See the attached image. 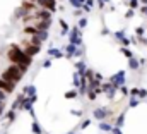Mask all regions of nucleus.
I'll use <instances>...</instances> for the list:
<instances>
[{"label": "nucleus", "instance_id": "423d86ee", "mask_svg": "<svg viewBox=\"0 0 147 134\" xmlns=\"http://www.w3.org/2000/svg\"><path fill=\"white\" fill-rule=\"evenodd\" d=\"M125 76H127V72H125V70H118L116 74H113V76H111V77L108 79V81H110V83L113 84V86L120 88L121 84H125V79H127Z\"/></svg>", "mask_w": 147, "mask_h": 134}, {"label": "nucleus", "instance_id": "7ed1b4c3", "mask_svg": "<svg viewBox=\"0 0 147 134\" xmlns=\"http://www.w3.org/2000/svg\"><path fill=\"white\" fill-rule=\"evenodd\" d=\"M21 46H22V50L29 55V57H34L38 55L39 52H41V45H34V43H28L26 40H22L21 41Z\"/></svg>", "mask_w": 147, "mask_h": 134}, {"label": "nucleus", "instance_id": "a878e982", "mask_svg": "<svg viewBox=\"0 0 147 134\" xmlns=\"http://www.w3.org/2000/svg\"><path fill=\"white\" fill-rule=\"evenodd\" d=\"M130 9H140V0H128Z\"/></svg>", "mask_w": 147, "mask_h": 134}, {"label": "nucleus", "instance_id": "39448f33", "mask_svg": "<svg viewBox=\"0 0 147 134\" xmlns=\"http://www.w3.org/2000/svg\"><path fill=\"white\" fill-rule=\"evenodd\" d=\"M69 43H74L77 46H82V33L80 28H74L69 31Z\"/></svg>", "mask_w": 147, "mask_h": 134}, {"label": "nucleus", "instance_id": "6ab92c4d", "mask_svg": "<svg viewBox=\"0 0 147 134\" xmlns=\"http://www.w3.org/2000/svg\"><path fill=\"white\" fill-rule=\"evenodd\" d=\"M77 96H79V90H77V88L65 93V98H67V100H74V98H77Z\"/></svg>", "mask_w": 147, "mask_h": 134}, {"label": "nucleus", "instance_id": "b1692460", "mask_svg": "<svg viewBox=\"0 0 147 134\" xmlns=\"http://www.w3.org/2000/svg\"><path fill=\"white\" fill-rule=\"evenodd\" d=\"M87 98L91 101H94L96 98H98V93H96V90H92V88H89L87 90Z\"/></svg>", "mask_w": 147, "mask_h": 134}, {"label": "nucleus", "instance_id": "de8ad7c7", "mask_svg": "<svg viewBox=\"0 0 147 134\" xmlns=\"http://www.w3.org/2000/svg\"><path fill=\"white\" fill-rule=\"evenodd\" d=\"M2 134H5V133H2Z\"/></svg>", "mask_w": 147, "mask_h": 134}, {"label": "nucleus", "instance_id": "cd10ccee", "mask_svg": "<svg viewBox=\"0 0 147 134\" xmlns=\"http://www.w3.org/2000/svg\"><path fill=\"white\" fill-rule=\"evenodd\" d=\"M135 34H137V36H144V34H146V28H144V26H137V28H135Z\"/></svg>", "mask_w": 147, "mask_h": 134}, {"label": "nucleus", "instance_id": "aec40b11", "mask_svg": "<svg viewBox=\"0 0 147 134\" xmlns=\"http://www.w3.org/2000/svg\"><path fill=\"white\" fill-rule=\"evenodd\" d=\"M80 77H82V76L75 70V72H74V76H72V83H74V86H75V88H79V86H80Z\"/></svg>", "mask_w": 147, "mask_h": 134}, {"label": "nucleus", "instance_id": "f8f14e48", "mask_svg": "<svg viewBox=\"0 0 147 134\" xmlns=\"http://www.w3.org/2000/svg\"><path fill=\"white\" fill-rule=\"evenodd\" d=\"M128 69H130V70H139V69H140V60L135 59V57L128 59Z\"/></svg>", "mask_w": 147, "mask_h": 134}, {"label": "nucleus", "instance_id": "ea45409f", "mask_svg": "<svg viewBox=\"0 0 147 134\" xmlns=\"http://www.w3.org/2000/svg\"><path fill=\"white\" fill-rule=\"evenodd\" d=\"M70 113L75 117H82V110H70Z\"/></svg>", "mask_w": 147, "mask_h": 134}, {"label": "nucleus", "instance_id": "393cba45", "mask_svg": "<svg viewBox=\"0 0 147 134\" xmlns=\"http://www.w3.org/2000/svg\"><path fill=\"white\" fill-rule=\"evenodd\" d=\"M118 91H120V95H121V96H128V95H130V90H128L125 84H121V86L118 88Z\"/></svg>", "mask_w": 147, "mask_h": 134}, {"label": "nucleus", "instance_id": "ddd939ff", "mask_svg": "<svg viewBox=\"0 0 147 134\" xmlns=\"http://www.w3.org/2000/svg\"><path fill=\"white\" fill-rule=\"evenodd\" d=\"M113 124H110V122H106V120H101L99 122V131H103V133H111L113 131Z\"/></svg>", "mask_w": 147, "mask_h": 134}, {"label": "nucleus", "instance_id": "a211bd4d", "mask_svg": "<svg viewBox=\"0 0 147 134\" xmlns=\"http://www.w3.org/2000/svg\"><path fill=\"white\" fill-rule=\"evenodd\" d=\"M58 23H60V28H62V34H67L70 31V26H69V23H65V19H60Z\"/></svg>", "mask_w": 147, "mask_h": 134}, {"label": "nucleus", "instance_id": "f03ea898", "mask_svg": "<svg viewBox=\"0 0 147 134\" xmlns=\"http://www.w3.org/2000/svg\"><path fill=\"white\" fill-rule=\"evenodd\" d=\"M24 74H26V72L17 66V64H10L9 67H5V69H3V72H2L0 76H2L3 79H7V81H10V83L17 84V83H21V81H22Z\"/></svg>", "mask_w": 147, "mask_h": 134}, {"label": "nucleus", "instance_id": "20e7f679", "mask_svg": "<svg viewBox=\"0 0 147 134\" xmlns=\"http://www.w3.org/2000/svg\"><path fill=\"white\" fill-rule=\"evenodd\" d=\"M111 115V112L106 108V107H98V108H94L92 110V119H96V120H108V117Z\"/></svg>", "mask_w": 147, "mask_h": 134}, {"label": "nucleus", "instance_id": "79ce46f5", "mask_svg": "<svg viewBox=\"0 0 147 134\" xmlns=\"http://www.w3.org/2000/svg\"><path fill=\"white\" fill-rule=\"evenodd\" d=\"M111 134H123V133H121V127H113Z\"/></svg>", "mask_w": 147, "mask_h": 134}, {"label": "nucleus", "instance_id": "473e14b6", "mask_svg": "<svg viewBox=\"0 0 147 134\" xmlns=\"http://www.w3.org/2000/svg\"><path fill=\"white\" fill-rule=\"evenodd\" d=\"M94 79H96L98 83H103V79H105V77H103V74H101V72H94Z\"/></svg>", "mask_w": 147, "mask_h": 134}, {"label": "nucleus", "instance_id": "bb28decb", "mask_svg": "<svg viewBox=\"0 0 147 134\" xmlns=\"http://www.w3.org/2000/svg\"><path fill=\"white\" fill-rule=\"evenodd\" d=\"M140 100H144V98H147V90L146 88H139V95H137Z\"/></svg>", "mask_w": 147, "mask_h": 134}, {"label": "nucleus", "instance_id": "0eeeda50", "mask_svg": "<svg viewBox=\"0 0 147 134\" xmlns=\"http://www.w3.org/2000/svg\"><path fill=\"white\" fill-rule=\"evenodd\" d=\"M0 90H3L5 93H14L16 84H14V83H10V81H7V79H3V77L0 76Z\"/></svg>", "mask_w": 147, "mask_h": 134}, {"label": "nucleus", "instance_id": "58836bf2", "mask_svg": "<svg viewBox=\"0 0 147 134\" xmlns=\"http://www.w3.org/2000/svg\"><path fill=\"white\" fill-rule=\"evenodd\" d=\"M82 12H84L82 9H75V10H74V16H75V17H82Z\"/></svg>", "mask_w": 147, "mask_h": 134}, {"label": "nucleus", "instance_id": "c756f323", "mask_svg": "<svg viewBox=\"0 0 147 134\" xmlns=\"http://www.w3.org/2000/svg\"><path fill=\"white\" fill-rule=\"evenodd\" d=\"M134 16H135V9H130V7H128V10L125 12V17H127V19H132Z\"/></svg>", "mask_w": 147, "mask_h": 134}, {"label": "nucleus", "instance_id": "a19ab883", "mask_svg": "<svg viewBox=\"0 0 147 134\" xmlns=\"http://www.w3.org/2000/svg\"><path fill=\"white\" fill-rule=\"evenodd\" d=\"M139 95V88H132L130 90V96H137Z\"/></svg>", "mask_w": 147, "mask_h": 134}, {"label": "nucleus", "instance_id": "7c9ffc66", "mask_svg": "<svg viewBox=\"0 0 147 134\" xmlns=\"http://www.w3.org/2000/svg\"><path fill=\"white\" fill-rule=\"evenodd\" d=\"M38 36L41 38V41H46V40H48V31H39Z\"/></svg>", "mask_w": 147, "mask_h": 134}, {"label": "nucleus", "instance_id": "9d476101", "mask_svg": "<svg viewBox=\"0 0 147 134\" xmlns=\"http://www.w3.org/2000/svg\"><path fill=\"white\" fill-rule=\"evenodd\" d=\"M48 57H51V59H62V57H65V53H63L60 48L51 46V48L48 50Z\"/></svg>", "mask_w": 147, "mask_h": 134}, {"label": "nucleus", "instance_id": "4c0bfd02", "mask_svg": "<svg viewBox=\"0 0 147 134\" xmlns=\"http://www.w3.org/2000/svg\"><path fill=\"white\" fill-rule=\"evenodd\" d=\"M3 113H5V101H0V119Z\"/></svg>", "mask_w": 147, "mask_h": 134}, {"label": "nucleus", "instance_id": "2eb2a0df", "mask_svg": "<svg viewBox=\"0 0 147 134\" xmlns=\"http://www.w3.org/2000/svg\"><path fill=\"white\" fill-rule=\"evenodd\" d=\"M31 131H33L34 134H45V133H43V127L39 126V122H38V120H33V124H31Z\"/></svg>", "mask_w": 147, "mask_h": 134}, {"label": "nucleus", "instance_id": "37998d69", "mask_svg": "<svg viewBox=\"0 0 147 134\" xmlns=\"http://www.w3.org/2000/svg\"><path fill=\"white\" fill-rule=\"evenodd\" d=\"M140 12H142V14L147 17V5H140Z\"/></svg>", "mask_w": 147, "mask_h": 134}, {"label": "nucleus", "instance_id": "6e6552de", "mask_svg": "<svg viewBox=\"0 0 147 134\" xmlns=\"http://www.w3.org/2000/svg\"><path fill=\"white\" fill-rule=\"evenodd\" d=\"M57 2L58 0H43V3H41V7H45V9H48L50 12H57V9H58V5H57Z\"/></svg>", "mask_w": 147, "mask_h": 134}, {"label": "nucleus", "instance_id": "c85d7f7f", "mask_svg": "<svg viewBox=\"0 0 147 134\" xmlns=\"http://www.w3.org/2000/svg\"><path fill=\"white\" fill-rule=\"evenodd\" d=\"M113 36H115V40H118V41H120V40L125 36V31H123V29H120V31H115V33H113Z\"/></svg>", "mask_w": 147, "mask_h": 134}, {"label": "nucleus", "instance_id": "72a5a7b5", "mask_svg": "<svg viewBox=\"0 0 147 134\" xmlns=\"http://www.w3.org/2000/svg\"><path fill=\"white\" fill-rule=\"evenodd\" d=\"M89 126H91V119H86V120H82L80 129H86V127H89Z\"/></svg>", "mask_w": 147, "mask_h": 134}, {"label": "nucleus", "instance_id": "5701e85b", "mask_svg": "<svg viewBox=\"0 0 147 134\" xmlns=\"http://www.w3.org/2000/svg\"><path fill=\"white\" fill-rule=\"evenodd\" d=\"M87 26V17H79V21H77V28H80V29H84Z\"/></svg>", "mask_w": 147, "mask_h": 134}, {"label": "nucleus", "instance_id": "f3484780", "mask_svg": "<svg viewBox=\"0 0 147 134\" xmlns=\"http://www.w3.org/2000/svg\"><path fill=\"white\" fill-rule=\"evenodd\" d=\"M140 98H139V96H130V100H128V107H130V108H135V107H139V105H140Z\"/></svg>", "mask_w": 147, "mask_h": 134}, {"label": "nucleus", "instance_id": "c9c22d12", "mask_svg": "<svg viewBox=\"0 0 147 134\" xmlns=\"http://www.w3.org/2000/svg\"><path fill=\"white\" fill-rule=\"evenodd\" d=\"M82 55H84V50H82V46H79V48H77V52H75V55H74V57H77V59H80V57H82Z\"/></svg>", "mask_w": 147, "mask_h": 134}, {"label": "nucleus", "instance_id": "f704fd0d", "mask_svg": "<svg viewBox=\"0 0 147 134\" xmlns=\"http://www.w3.org/2000/svg\"><path fill=\"white\" fill-rule=\"evenodd\" d=\"M51 64H53V62H51V57H50V59H46V60L43 62V69H48V67H51Z\"/></svg>", "mask_w": 147, "mask_h": 134}, {"label": "nucleus", "instance_id": "412c9836", "mask_svg": "<svg viewBox=\"0 0 147 134\" xmlns=\"http://www.w3.org/2000/svg\"><path fill=\"white\" fill-rule=\"evenodd\" d=\"M120 52H121L127 59H132V57H134V52H132L128 46H121V48H120Z\"/></svg>", "mask_w": 147, "mask_h": 134}, {"label": "nucleus", "instance_id": "a18cd8bd", "mask_svg": "<svg viewBox=\"0 0 147 134\" xmlns=\"http://www.w3.org/2000/svg\"><path fill=\"white\" fill-rule=\"evenodd\" d=\"M69 134H79V133H69Z\"/></svg>", "mask_w": 147, "mask_h": 134}, {"label": "nucleus", "instance_id": "e433bc0d", "mask_svg": "<svg viewBox=\"0 0 147 134\" xmlns=\"http://www.w3.org/2000/svg\"><path fill=\"white\" fill-rule=\"evenodd\" d=\"M7 95L9 93H5L3 90H0V101H7Z\"/></svg>", "mask_w": 147, "mask_h": 134}, {"label": "nucleus", "instance_id": "9b49d317", "mask_svg": "<svg viewBox=\"0 0 147 134\" xmlns=\"http://www.w3.org/2000/svg\"><path fill=\"white\" fill-rule=\"evenodd\" d=\"M36 86L34 84H28V86H24V90H22V93L26 95V96H36Z\"/></svg>", "mask_w": 147, "mask_h": 134}, {"label": "nucleus", "instance_id": "dca6fc26", "mask_svg": "<svg viewBox=\"0 0 147 134\" xmlns=\"http://www.w3.org/2000/svg\"><path fill=\"white\" fill-rule=\"evenodd\" d=\"M123 124H125V112H121V113L116 117V120H115V127H123Z\"/></svg>", "mask_w": 147, "mask_h": 134}, {"label": "nucleus", "instance_id": "1a4fd4ad", "mask_svg": "<svg viewBox=\"0 0 147 134\" xmlns=\"http://www.w3.org/2000/svg\"><path fill=\"white\" fill-rule=\"evenodd\" d=\"M77 48H79L77 45H74V43H67L65 48H63V50H65V52H63L65 57H67V59H72L74 55H75V52H77Z\"/></svg>", "mask_w": 147, "mask_h": 134}, {"label": "nucleus", "instance_id": "2f4dec72", "mask_svg": "<svg viewBox=\"0 0 147 134\" xmlns=\"http://www.w3.org/2000/svg\"><path fill=\"white\" fill-rule=\"evenodd\" d=\"M96 3H98V7H99V9H105V5H106V3H110V0H96Z\"/></svg>", "mask_w": 147, "mask_h": 134}, {"label": "nucleus", "instance_id": "49530a36", "mask_svg": "<svg viewBox=\"0 0 147 134\" xmlns=\"http://www.w3.org/2000/svg\"><path fill=\"white\" fill-rule=\"evenodd\" d=\"M58 2H62V0H58Z\"/></svg>", "mask_w": 147, "mask_h": 134}, {"label": "nucleus", "instance_id": "4468645a", "mask_svg": "<svg viewBox=\"0 0 147 134\" xmlns=\"http://www.w3.org/2000/svg\"><path fill=\"white\" fill-rule=\"evenodd\" d=\"M75 70H77L79 74H84V72L87 70V66H86V62H84V60H79V62H75Z\"/></svg>", "mask_w": 147, "mask_h": 134}, {"label": "nucleus", "instance_id": "4be33fe9", "mask_svg": "<svg viewBox=\"0 0 147 134\" xmlns=\"http://www.w3.org/2000/svg\"><path fill=\"white\" fill-rule=\"evenodd\" d=\"M16 117H17V113H16V110H12V108H10V110L7 112V120H9V124H12V122L16 120Z\"/></svg>", "mask_w": 147, "mask_h": 134}, {"label": "nucleus", "instance_id": "c03bdc74", "mask_svg": "<svg viewBox=\"0 0 147 134\" xmlns=\"http://www.w3.org/2000/svg\"><path fill=\"white\" fill-rule=\"evenodd\" d=\"M140 5H147V0H140Z\"/></svg>", "mask_w": 147, "mask_h": 134}, {"label": "nucleus", "instance_id": "f257e3e1", "mask_svg": "<svg viewBox=\"0 0 147 134\" xmlns=\"http://www.w3.org/2000/svg\"><path fill=\"white\" fill-rule=\"evenodd\" d=\"M7 59L12 62V64H17L24 72H28V69L33 64V57H29L21 45H10L9 50H7Z\"/></svg>", "mask_w": 147, "mask_h": 134}]
</instances>
